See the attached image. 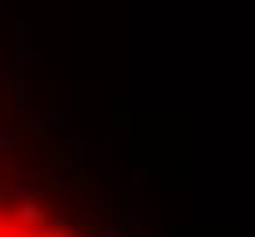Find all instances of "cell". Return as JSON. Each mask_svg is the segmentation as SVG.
Here are the masks:
<instances>
[{
  "label": "cell",
  "mask_w": 255,
  "mask_h": 237,
  "mask_svg": "<svg viewBox=\"0 0 255 237\" xmlns=\"http://www.w3.org/2000/svg\"><path fill=\"white\" fill-rule=\"evenodd\" d=\"M0 237H48V234H33L29 227H18V223L0 219Z\"/></svg>",
  "instance_id": "6da1fadb"
}]
</instances>
